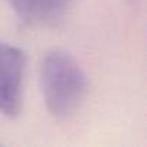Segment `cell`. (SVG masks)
<instances>
[{
    "label": "cell",
    "instance_id": "3957f363",
    "mask_svg": "<svg viewBox=\"0 0 147 147\" xmlns=\"http://www.w3.org/2000/svg\"><path fill=\"white\" fill-rule=\"evenodd\" d=\"M16 16L30 26H51L61 22L72 0H7Z\"/></svg>",
    "mask_w": 147,
    "mask_h": 147
},
{
    "label": "cell",
    "instance_id": "6da1fadb",
    "mask_svg": "<svg viewBox=\"0 0 147 147\" xmlns=\"http://www.w3.org/2000/svg\"><path fill=\"white\" fill-rule=\"evenodd\" d=\"M39 78L46 108L53 117L68 118L80 110L88 91V78L72 55L48 52L40 62Z\"/></svg>",
    "mask_w": 147,
    "mask_h": 147
},
{
    "label": "cell",
    "instance_id": "7a4b0ae2",
    "mask_svg": "<svg viewBox=\"0 0 147 147\" xmlns=\"http://www.w3.org/2000/svg\"><path fill=\"white\" fill-rule=\"evenodd\" d=\"M25 74V52L15 45L0 42V113L9 118L18 117L22 111Z\"/></svg>",
    "mask_w": 147,
    "mask_h": 147
}]
</instances>
